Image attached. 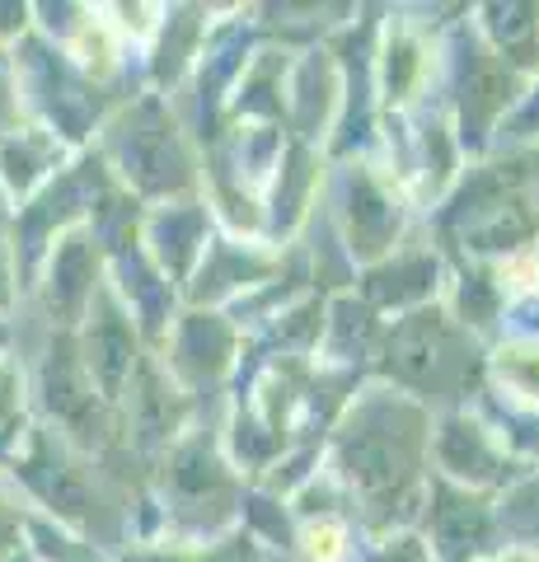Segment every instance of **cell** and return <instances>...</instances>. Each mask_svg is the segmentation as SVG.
<instances>
[{
    "label": "cell",
    "instance_id": "obj_1",
    "mask_svg": "<svg viewBox=\"0 0 539 562\" xmlns=\"http://www.w3.org/2000/svg\"><path fill=\"white\" fill-rule=\"evenodd\" d=\"M423 422L408 403L398 398H371L361 403V413L352 417V427L343 431V450L338 464L343 473L357 483V492L367 502H390L398 497L413 473H417V454H423Z\"/></svg>",
    "mask_w": 539,
    "mask_h": 562
},
{
    "label": "cell",
    "instance_id": "obj_2",
    "mask_svg": "<svg viewBox=\"0 0 539 562\" xmlns=\"http://www.w3.org/2000/svg\"><path fill=\"white\" fill-rule=\"evenodd\" d=\"M113 146H117V165H123L127 179H136L150 192L179 188L188 179V155L179 146V132H173V122L155 103H142L136 113H127Z\"/></svg>",
    "mask_w": 539,
    "mask_h": 562
},
{
    "label": "cell",
    "instance_id": "obj_3",
    "mask_svg": "<svg viewBox=\"0 0 539 562\" xmlns=\"http://www.w3.org/2000/svg\"><path fill=\"white\" fill-rule=\"evenodd\" d=\"M460 366L464 357H456V338L441 314H413L390 338V371L413 390H441L446 375Z\"/></svg>",
    "mask_w": 539,
    "mask_h": 562
},
{
    "label": "cell",
    "instance_id": "obj_4",
    "mask_svg": "<svg viewBox=\"0 0 539 562\" xmlns=\"http://www.w3.org/2000/svg\"><path fill=\"white\" fill-rule=\"evenodd\" d=\"M394 235H398V202L371 173H357L352 179V249L361 254L390 249Z\"/></svg>",
    "mask_w": 539,
    "mask_h": 562
},
{
    "label": "cell",
    "instance_id": "obj_5",
    "mask_svg": "<svg viewBox=\"0 0 539 562\" xmlns=\"http://www.w3.org/2000/svg\"><path fill=\"white\" fill-rule=\"evenodd\" d=\"M437 454L446 473L456 479H497V450H493V436L474 427L469 417H450L441 427V441H437Z\"/></svg>",
    "mask_w": 539,
    "mask_h": 562
},
{
    "label": "cell",
    "instance_id": "obj_6",
    "mask_svg": "<svg viewBox=\"0 0 539 562\" xmlns=\"http://www.w3.org/2000/svg\"><path fill=\"white\" fill-rule=\"evenodd\" d=\"M489 530H493V516L483 502L464 497V492H441L437 497V539L446 553L474 558L483 543H489Z\"/></svg>",
    "mask_w": 539,
    "mask_h": 562
},
{
    "label": "cell",
    "instance_id": "obj_7",
    "mask_svg": "<svg viewBox=\"0 0 539 562\" xmlns=\"http://www.w3.org/2000/svg\"><path fill=\"white\" fill-rule=\"evenodd\" d=\"M90 366H94V375L103 380V390L109 394H117V384L127 380V371H132V338H127V328L117 324V314H103V319L94 324Z\"/></svg>",
    "mask_w": 539,
    "mask_h": 562
},
{
    "label": "cell",
    "instance_id": "obj_8",
    "mask_svg": "<svg viewBox=\"0 0 539 562\" xmlns=\"http://www.w3.org/2000/svg\"><path fill=\"white\" fill-rule=\"evenodd\" d=\"M502 520L516 530V539H526V543H539V479L530 483H520L507 506H502Z\"/></svg>",
    "mask_w": 539,
    "mask_h": 562
},
{
    "label": "cell",
    "instance_id": "obj_9",
    "mask_svg": "<svg viewBox=\"0 0 539 562\" xmlns=\"http://www.w3.org/2000/svg\"><path fill=\"white\" fill-rule=\"evenodd\" d=\"M497 371H502V380H512V390L539 398V351H535V347H512V351H502V357H497Z\"/></svg>",
    "mask_w": 539,
    "mask_h": 562
}]
</instances>
